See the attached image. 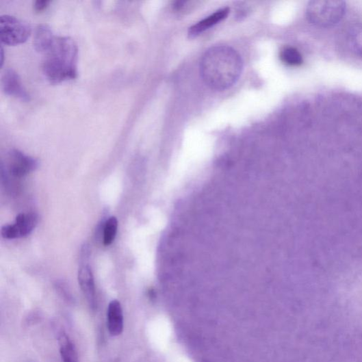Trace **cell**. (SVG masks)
<instances>
[{
	"label": "cell",
	"instance_id": "cell-1",
	"mask_svg": "<svg viewBox=\"0 0 362 362\" xmlns=\"http://www.w3.org/2000/svg\"><path fill=\"white\" fill-rule=\"evenodd\" d=\"M200 70L207 86L216 91H224L239 80L243 70V61L240 54L231 48L215 47L203 55Z\"/></svg>",
	"mask_w": 362,
	"mask_h": 362
},
{
	"label": "cell",
	"instance_id": "cell-2",
	"mask_svg": "<svg viewBox=\"0 0 362 362\" xmlns=\"http://www.w3.org/2000/svg\"><path fill=\"white\" fill-rule=\"evenodd\" d=\"M78 48L70 37L55 38L42 62V72L52 83H59L77 76Z\"/></svg>",
	"mask_w": 362,
	"mask_h": 362
},
{
	"label": "cell",
	"instance_id": "cell-3",
	"mask_svg": "<svg viewBox=\"0 0 362 362\" xmlns=\"http://www.w3.org/2000/svg\"><path fill=\"white\" fill-rule=\"evenodd\" d=\"M346 12V3L334 0H315L309 3L307 17L310 23L320 27L333 26Z\"/></svg>",
	"mask_w": 362,
	"mask_h": 362
},
{
	"label": "cell",
	"instance_id": "cell-4",
	"mask_svg": "<svg viewBox=\"0 0 362 362\" xmlns=\"http://www.w3.org/2000/svg\"><path fill=\"white\" fill-rule=\"evenodd\" d=\"M31 34V27L24 21L10 15H3L0 18V35L3 44H23L28 40Z\"/></svg>",
	"mask_w": 362,
	"mask_h": 362
},
{
	"label": "cell",
	"instance_id": "cell-5",
	"mask_svg": "<svg viewBox=\"0 0 362 362\" xmlns=\"http://www.w3.org/2000/svg\"><path fill=\"white\" fill-rule=\"evenodd\" d=\"M37 223L38 216L35 213H21L17 216L14 224L3 227L2 236L6 240L26 237L34 229Z\"/></svg>",
	"mask_w": 362,
	"mask_h": 362
},
{
	"label": "cell",
	"instance_id": "cell-6",
	"mask_svg": "<svg viewBox=\"0 0 362 362\" xmlns=\"http://www.w3.org/2000/svg\"><path fill=\"white\" fill-rule=\"evenodd\" d=\"M37 166V160L18 151L13 150L9 153V171L14 177H25L34 171Z\"/></svg>",
	"mask_w": 362,
	"mask_h": 362
},
{
	"label": "cell",
	"instance_id": "cell-7",
	"mask_svg": "<svg viewBox=\"0 0 362 362\" xmlns=\"http://www.w3.org/2000/svg\"><path fill=\"white\" fill-rule=\"evenodd\" d=\"M4 92L23 101H29L30 96L23 86L18 75L12 69L5 71L2 78Z\"/></svg>",
	"mask_w": 362,
	"mask_h": 362
},
{
	"label": "cell",
	"instance_id": "cell-8",
	"mask_svg": "<svg viewBox=\"0 0 362 362\" xmlns=\"http://www.w3.org/2000/svg\"><path fill=\"white\" fill-rule=\"evenodd\" d=\"M79 286L91 308L96 306V290L92 271L89 266H82L78 273Z\"/></svg>",
	"mask_w": 362,
	"mask_h": 362
},
{
	"label": "cell",
	"instance_id": "cell-9",
	"mask_svg": "<svg viewBox=\"0 0 362 362\" xmlns=\"http://www.w3.org/2000/svg\"><path fill=\"white\" fill-rule=\"evenodd\" d=\"M55 37L51 27L44 24L39 25L36 28L34 36V47L40 53H47L54 44Z\"/></svg>",
	"mask_w": 362,
	"mask_h": 362
},
{
	"label": "cell",
	"instance_id": "cell-10",
	"mask_svg": "<svg viewBox=\"0 0 362 362\" xmlns=\"http://www.w3.org/2000/svg\"><path fill=\"white\" fill-rule=\"evenodd\" d=\"M107 326L112 336L122 334L124 328V318L121 305L118 300L110 302L107 312Z\"/></svg>",
	"mask_w": 362,
	"mask_h": 362
},
{
	"label": "cell",
	"instance_id": "cell-11",
	"mask_svg": "<svg viewBox=\"0 0 362 362\" xmlns=\"http://www.w3.org/2000/svg\"><path fill=\"white\" fill-rule=\"evenodd\" d=\"M229 11L230 10L228 8L221 9L199 21L198 24L189 29V37L196 38L209 28L221 23L222 21L227 17Z\"/></svg>",
	"mask_w": 362,
	"mask_h": 362
},
{
	"label": "cell",
	"instance_id": "cell-12",
	"mask_svg": "<svg viewBox=\"0 0 362 362\" xmlns=\"http://www.w3.org/2000/svg\"><path fill=\"white\" fill-rule=\"evenodd\" d=\"M58 344L63 362H79L75 346L69 336L62 333L59 337Z\"/></svg>",
	"mask_w": 362,
	"mask_h": 362
},
{
	"label": "cell",
	"instance_id": "cell-13",
	"mask_svg": "<svg viewBox=\"0 0 362 362\" xmlns=\"http://www.w3.org/2000/svg\"><path fill=\"white\" fill-rule=\"evenodd\" d=\"M347 46L356 55L362 57V24L353 26L349 30L347 37Z\"/></svg>",
	"mask_w": 362,
	"mask_h": 362
},
{
	"label": "cell",
	"instance_id": "cell-14",
	"mask_svg": "<svg viewBox=\"0 0 362 362\" xmlns=\"http://www.w3.org/2000/svg\"><path fill=\"white\" fill-rule=\"evenodd\" d=\"M280 58L286 66L290 67H299L304 62L301 53L293 47L284 48L281 52Z\"/></svg>",
	"mask_w": 362,
	"mask_h": 362
},
{
	"label": "cell",
	"instance_id": "cell-15",
	"mask_svg": "<svg viewBox=\"0 0 362 362\" xmlns=\"http://www.w3.org/2000/svg\"><path fill=\"white\" fill-rule=\"evenodd\" d=\"M117 229L118 220L116 218L112 217L105 222L103 227V244L105 246H109L114 242Z\"/></svg>",
	"mask_w": 362,
	"mask_h": 362
},
{
	"label": "cell",
	"instance_id": "cell-16",
	"mask_svg": "<svg viewBox=\"0 0 362 362\" xmlns=\"http://www.w3.org/2000/svg\"><path fill=\"white\" fill-rule=\"evenodd\" d=\"M50 3V1H48V0H38V1H36L34 3V10L36 12H41L44 11Z\"/></svg>",
	"mask_w": 362,
	"mask_h": 362
}]
</instances>
